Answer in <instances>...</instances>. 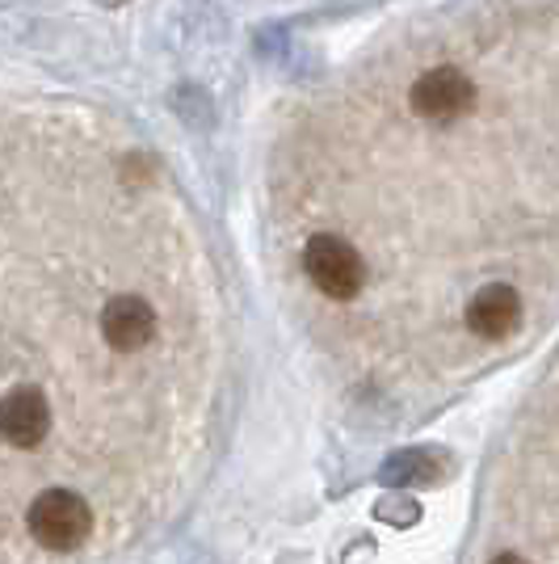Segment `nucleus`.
Instances as JSON below:
<instances>
[{"label": "nucleus", "instance_id": "obj_1", "mask_svg": "<svg viewBox=\"0 0 559 564\" xmlns=\"http://www.w3.org/2000/svg\"><path fill=\"white\" fill-rule=\"evenodd\" d=\"M30 540L47 552H76L80 543L89 540L94 531V510L89 501L72 489H43V494L30 501Z\"/></svg>", "mask_w": 559, "mask_h": 564}, {"label": "nucleus", "instance_id": "obj_2", "mask_svg": "<svg viewBox=\"0 0 559 564\" xmlns=\"http://www.w3.org/2000/svg\"><path fill=\"white\" fill-rule=\"evenodd\" d=\"M304 270L328 300H341V304L353 300L366 282V261L341 236H311L304 249Z\"/></svg>", "mask_w": 559, "mask_h": 564}, {"label": "nucleus", "instance_id": "obj_3", "mask_svg": "<svg viewBox=\"0 0 559 564\" xmlns=\"http://www.w3.org/2000/svg\"><path fill=\"white\" fill-rule=\"evenodd\" d=\"M408 101H413V115L425 122H454L475 110V85L467 72L446 64V68H429L425 76H417Z\"/></svg>", "mask_w": 559, "mask_h": 564}, {"label": "nucleus", "instance_id": "obj_4", "mask_svg": "<svg viewBox=\"0 0 559 564\" xmlns=\"http://www.w3.org/2000/svg\"><path fill=\"white\" fill-rule=\"evenodd\" d=\"M51 434V400L43 397V388L22 383L13 392L0 397V438L18 451L43 447Z\"/></svg>", "mask_w": 559, "mask_h": 564}, {"label": "nucleus", "instance_id": "obj_5", "mask_svg": "<svg viewBox=\"0 0 559 564\" xmlns=\"http://www.w3.org/2000/svg\"><path fill=\"white\" fill-rule=\"evenodd\" d=\"M101 337H106V346L118 354H135L143 350L152 337H156V312L147 300L140 295H118L106 304L101 312Z\"/></svg>", "mask_w": 559, "mask_h": 564}, {"label": "nucleus", "instance_id": "obj_6", "mask_svg": "<svg viewBox=\"0 0 559 564\" xmlns=\"http://www.w3.org/2000/svg\"><path fill=\"white\" fill-rule=\"evenodd\" d=\"M522 325V295L509 282H489L484 291H475V300L467 304V329L484 341H501Z\"/></svg>", "mask_w": 559, "mask_h": 564}, {"label": "nucleus", "instance_id": "obj_7", "mask_svg": "<svg viewBox=\"0 0 559 564\" xmlns=\"http://www.w3.org/2000/svg\"><path fill=\"white\" fill-rule=\"evenodd\" d=\"M489 564H526V561H522V556H517V552H501V556H492Z\"/></svg>", "mask_w": 559, "mask_h": 564}, {"label": "nucleus", "instance_id": "obj_8", "mask_svg": "<svg viewBox=\"0 0 559 564\" xmlns=\"http://www.w3.org/2000/svg\"><path fill=\"white\" fill-rule=\"evenodd\" d=\"M101 4H127V0H101Z\"/></svg>", "mask_w": 559, "mask_h": 564}]
</instances>
